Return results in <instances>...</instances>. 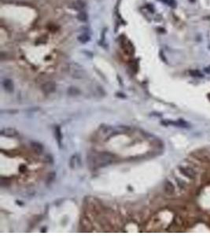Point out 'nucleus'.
<instances>
[{
  "label": "nucleus",
  "instance_id": "nucleus-1",
  "mask_svg": "<svg viewBox=\"0 0 210 236\" xmlns=\"http://www.w3.org/2000/svg\"><path fill=\"white\" fill-rule=\"evenodd\" d=\"M114 160V155L109 152H103L98 154L95 157L94 165L95 167H105L110 163H112Z\"/></svg>",
  "mask_w": 210,
  "mask_h": 236
},
{
  "label": "nucleus",
  "instance_id": "nucleus-2",
  "mask_svg": "<svg viewBox=\"0 0 210 236\" xmlns=\"http://www.w3.org/2000/svg\"><path fill=\"white\" fill-rule=\"evenodd\" d=\"M55 88H56V85L52 81H48V82L45 83L42 86V90H43V91L44 93H46V94L53 93L55 91Z\"/></svg>",
  "mask_w": 210,
  "mask_h": 236
},
{
  "label": "nucleus",
  "instance_id": "nucleus-3",
  "mask_svg": "<svg viewBox=\"0 0 210 236\" xmlns=\"http://www.w3.org/2000/svg\"><path fill=\"white\" fill-rule=\"evenodd\" d=\"M1 134L6 137H15L18 135V132L14 128H4L2 130Z\"/></svg>",
  "mask_w": 210,
  "mask_h": 236
},
{
  "label": "nucleus",
  "instance_id": "nucleus-4",
  "mask_svg": "<svg viewBox=\"0 0 210 236\" xmlns=\"http://www.w3.org/2000/svg\"><path fill=\"white\" fill-rule=\"evenodd\" d=\"M180 172L188 178L193 179V178L195 177V172L192 169H190V168H180Z\"/></svg>",
  "mask_w": 210,
  "mask_h": 236
},
{
  "label": "nucleus",
  "instance_id": "nucleus-5",
  "mask_svg": "<svg viewBox=\"0 0 210 236\" xmlns=\"http://www.w3.org/2000/svg\"><path fill=\"white\" fill-rule=\"evenodd\" d=\"M31 147L33 148V150H34V152L38 154H41V153L43 152V146L40 144V143H39V142H33L31 143Z\"/></svg>",
  "mask_w": 210,
  "mask_h": 236
},
{
  "label": "nucleus",
  "instance_id": "nucleus-6",
  "mask_svg": "<svg viewBox=\"0 0 210 236\" xmlns=\"http://www.w3.org/2000/svg\"><path fill=\"white\" fill-rule=\"evenodd\" d=\"M165 191L167 194H172L175 191V187L171 182L166 181L165 184Z\"/></svg>",
  "mask_w": 210,
  "mask_h": 236
},
{
  "label": "nucleus",
  "instance_id": "nucleus-7",
  "mask_svg": "<svg viewBox=\"0 0 210 236\" xmlns=\"http://www.w3.org/2000/svg\"><path fill=\"white\" fill-rule=\"evenodd\" d=\"M3 87L5 88V90L8 92H12L13 91V82L10 80H5L3 81Z\"/></svg>",
  "mask_w": 210,
  "mask_h": 236
},
{
  "label": "nucleus",
  "instance_id": "nucleus-8",
  "mask_svg": "<svg viewBox=\"0 0 210 236\" xmlns=\"http://www.w3.org/2000/svg\"><path fill=\"white\" fill-rule=\"evenodd\" d=\"M54 133L56 140L58 142L59 147H61V145H62V132H61V128L59 126H57V127L55 128Z\"/></svg>",
  "mask_w": 210,
  "mask_h": 236
},
{
  "label": "nucleus",
  "instance_id": "nucleus-9",
  "mask_svg": "<svg viewBox=\"0 0 210 236\" xmlns=\"http://www.w3.org/2000/svg\"><path fill=\"white\" fill-rule=\"evenodd\" d=\"M81 224H82L83 228L85 229V231H90L91 230V222L89 221V220H88L87 218H83L81 220Z\"/></svg>",
  "mask_w": 210,
  "mask_h": 236
},
{
  "label": "nucleus",
  "instance_id": "nucleus-10",
  "mask_svg": "<svg viewBox=\"0 0 210 236\" xmlns=\"http://www.w3.org/2000/svg\"><path fill=\"white\" fill-rule=\"evenodd\" d=\"M77 161H78V157L77 155H73L72 157H71V159H70V162H69V164H70V167L72 168V169H75L76 167V164H77Z\"/></svg>",
  "mask_w": 210,
  "mask_h": 236
},
{
  "label": "nucleus",
  "instance_id": "nucleus-11",
  "mask_svg": "<svg viewBox=\"0 0 210 236\" xmlns=\"http://www.w3.org/2000/svg\"><path fill=\"white\" fill-rule=\"evenodd\" d=\"M54 179H55V173L54 172H51V173H50V174L48 175L47 179V183L48 184H51V183L54 181Z\"/></svg>",
  "mask_w": 210,
  "mask_h": 236
},
{
  "label": "nucleus",
  "instance_id": "nucleus-12",
  "mask_svg": "<svg viewBox=\"0 0 210 236\" xmlns=\"http://www.w3.org/2000/svg\"><path fill=\"white\" fill-rule=\"evenodd\" d=\"M69 93L71 95H76V94H79L80 91H79V90L76 87H70L69 89Z\"/></svg>",
  "mask_w": 210,
  "mask_h": 236
},
{
  "label": "nucleus",
  "instance_id": "nucleus-13",
  "mask_svg": "<svg viewBox=\"0 0 210 236\" xmlns=\"http://www.w3.org/2000/svg\"><path fill=\"white\" fill-rule=\"evenodd\" d=\"M78 18H79L80 21H87V14L83 12L80 13V14L78 15Z\"/></svg>",
  "mask_w": 210,
  "mask_h": 236
},
{
  "label": "nucleus",
  "instance_id": "nucleus-14",
  "mask_svg": "<svg viewBox=\"0 0 210 236\" xmlns=\"http://www.w3.org/2000/svg\"><path fill=\"white\" fill-rule=\"evenodd\" d=\"M9 184H10L9 179H5V178H3V177L1 178V185H2V186H6V185H8Z\"/></svg>",
  "mask_w": 210,
  "mask_h": 236
}]
</instances>
